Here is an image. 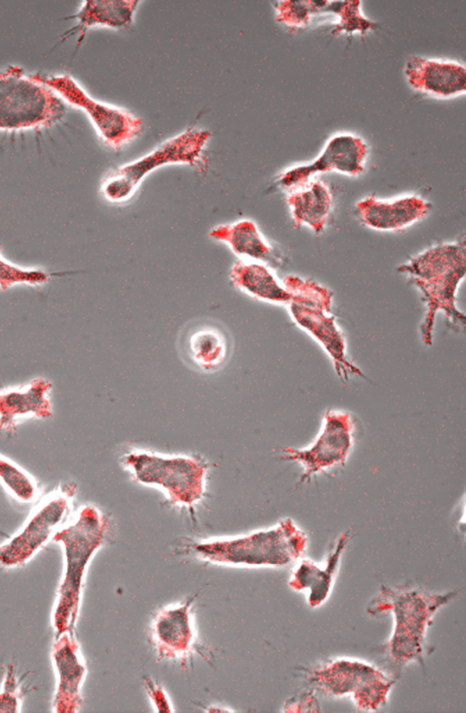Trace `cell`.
<instances>
[{
    "mask_svg": "<svg viewBox=\"0 0 466 713\" xmlns=\"http://www.w3.org/2000/svg\"><path fill=\"white\" fill-rule=\"evenodd\" d=\"M69 506L65 494H56L43 503L21 531L1 547V559L17 563L31 556L51 536L63 519Z\"/></svg>",
    "mask_w": 466,
    "mask_h": 713,
    "instance_id": "11",
    "label": "cell"
},
{
    "mask_svg": "<svg viewBox=\"0 0 466 713\" xmlns=\"http://www.w3.org/2000/svg\"><path fill=\"white\" fill-rule=\"evenodd\" d=\"M354 423L348 412L328 410L322 429L305 448H282L281 459L299 463L303 468L300 483L321 471L344 465L353 445Z\"/></svg>",
    "mask_w": 466,
    "mask_h": 713,
    "instance_id": "8",
    "label": "cell"
},
{
    "mask_svg": "<svg viewBox=\"0 0 466 713\" xmlns=\"http://www.w3.org/2000/svg\"><path fill=\"white\" fill-rule=\"evenodd\" d=\"M282 283L291 295L288 306L294 321L323 347L340 380L345 384L350 375L365 377L346 358L344 338L330 314L332 292L312 280L293 274L286 276Z\"/></svg>",
    "mask_w": 466,
    "mask_h": 713,
    "instance_id": "3",
    "label": "cell"
},
{
    "mask_svg": "<svg viewBox=\"0 0 466 713\" xmlns=\"http://www.w3.org/2000/svg\"><path fill=\"white\" fill-rule=\"evenodd\" d=\"M209 236L226 243L237 256L256 260H266L271 249L257 225L251 220L241 219L213 228Z\"/></svg>",
    "mask_w": 466,
    "mask_h": 713,
    "instance_id": "18",
    "label": "cell"
},
{
    "mask_svg": "<svg viewBox=\"0 0 466 713\" xmlns=\"http://www.w3.org/2000/svg\"><path fill=\"white\" fill-rule=\"evenodd\" d=\"M1 285L6 288L17 283L39 284L47 281L49 274L39 269H25L16 265L1 256Z\"/></svg>",
    "mask_w": 466,
    "mask_h": 713,
    "instance_id": "21",
    "label": "cell"
},
{
    "mask_svg": "<svg viewBox=\"0 0 466 713\" xmlns=\"http://www.w3.org/2000/svg\"><path fill=\"white\" fill-rule=\"evenodd\" d=\"M405 73L410 85L442 97L460 94L466 89V70L461 64L410 57Z\"/></svg>",
    "mask_w": 466,
    "mask_h": 713,
    "instance_id": "13",
    "label": "cell"
},
{
    "mask_svg": "<svg viewBox=\"0 0 466 713\" xmlns=\"http://www.w3.org/2000/svg\"><path fill=\"white\" fill-rule=\"evenodd\" d=\"M140 2L133 0L85 1L79 11L71 17L77 19L78 24L67 31L66 35H70L72 32L79 33L80 42L86 30L93 26L127 27L132 23Z\"/></svg>",
    "mask_w": 466,
    "mask_h": 713,
    "instance_id": "17",
    "label": "cell"
},
{
    "mask_svg": "<svg viewBox=\"0 0 466 713\" xmlns=\"http://www.w3.org/2000/svg\"><path fill=\"white\" fill-rule=\"evenodd\" d=\"M193 602L194 597L172 604L159 615L154 629L162 656L183 659L191 652L195 641Z\"/></svg>",
    "mask_w": 466,
    "mask_h": 713,
    "instance_id": "14",
    "label": "cell"
},
{
    "mask_svg": "<svg viewBox=\"0 0 466 713\" xmlns=\"http://www.w3.org/2000/svg\"><path fill=\"white\" fill-rule=\"evenodd\" d=\"M211 133L190 126L138 159L108 171L101 180L99 193L106 201L129 200L144 178L153 171L169 164L203 165V150Z\"/></svg>",
    "mask_w": 466,
    "mask_h": 713,
    "instance_id": "4",
    "label": "cell"
},
{
    "mask_svg": "<svg viewBox=\"0 0 466 713\" xmlns=\"http://www.w3.org/2000/svg\"><path fill=\"white\" fill-rule=\"evenodd\" d=\"M123 464L137 482L160 487L173 504L192 506L203 496L208 469L203 460L135 451L124 456Z\"/></svg>",
    "mask_w": 466,
    "mask_h": 713,
    "instance_id": "6",
    "label": "cell"
},
{
    "mask_svg": "<svg viewBox=\"0 0 466 713\" xmlns=\"http://www.w3.org/2000/svg\"><path fill=\"white\" fill-rule=\"evenodd\" d=\"M230 278L234 286L257 299L288 304L291 295L264 265L238 260L232 267Z\"/></svg>",
    "mask_w": 466,
    "mask_h": 713,
    "instance_id": "16",
    "label": "cell"
},
{
    "mask_svg": "<svg viewBox=\"0 0 466 713\" xmlns=\"http://www.w3.org/2000/svg\"><path fill=\"white\" fill-rule=\"evenodd\" d=\"M307 541L305 533L287 518L271 528L244 535L196 542L190 550L196 557L216 563L282 565L300 556Z\"/></svg>",
    "mask_w": 466,
    "mask_h": 713,
    "instance_id": "2",
    "label": "cell"
},
{
    "mask_svg": "<svg viewBox=\"0 0 466 713\" xmlns=\"http://www.w3.org/2000/svg\"><path fill=\"white\" fill-rule=\"evenodd\" d=\"M419 288L426 304L420 329L423 341L432 344L435 316L442 312L450 327L464 329L466 317L456 306V293L466 272L465 240L431 247L397 268Z\"/></svg>",
    "mask_w": 466,
    "mask_h": 713,
    "instance_id": "1",
    "label": "cell"
},
{
    "mask_svg": "<svg viewBox=\"0 0 466 713\" xmlns=\"http://www.w3.org/2000/svg\"><path fill=\"white\" fill-rule=\"evenodd\" d=\"M34 76L52 88L71 104L83 109L90 117L104 143L118 151L143 132V120L133 113L91 98L68 75Z\"/></svg>",
    "mask_w": 466,
    "mask_h": 713,
    "instance_id": "7",
    "label": "cell"
},
{
    "mask_svg": "<svg viewBox=\"0 0 466 713\" xmlns=\"http://www.w3.org/2000/svg\"><path fill=\"white\" fill-rule=\"evenodd\" d=\"M176 350L182 363L193 372L211 375L223 370L231 359L233 340L227 328L208 318L187 321L177 336Z\"/></svg>",
    "mask_w": 466,
    "mask_h": 713,
    "instance_id": "9",
    "label": "cell"
},
{
    "mask_svg": "<svg viewBox=\"0 0 466 713\" xmlns=\"http://www.w3.org/2000/svg\"><path fill=\"white\" fill-rule=\"evenodd\" d=\"M65 105L50 86L10 65L0 74V128L48 127L62 118Z\"/></svg>",
    "mask_w": 466,
    "mask_h": 713,
    "instance_id": "5",
    "label": "cell"
},
{
    "mask_svg": "<svg viewBox=\"0 0 466 713\" xmlns=\"http://www.w3.org/2000/svg\"><path fill=\"white\" fill-rule=\"evenodd\" d=\"M431 208L420 197L408 196L386 201L369 196L356 204V214L365 226L378 230H398L423 219Z\"/></svg>",
    "mask_w": 466,
    "mask_h": 713,
    "instance_id": "12",
    "label": "cell"
},
{
    "mask_svg": "<svg viewBox=\"0 0 466 713\" xmlns=\"http://www.w3.org/2000/svg\"><path fill=\"white\" fill-rule=\"evenodd\" d=\"M359 4L360 1H326L319 11L331 10L340 16V24L337 26L336 31H364L373 24L360 15Z\"/></svg>",
    "mask_w": 466,
    "mask_h": 713,
    "instance_id": "20",
    "label": "cell"
},
{
    "mask_svg": "<svg viewBox=\"0 0 466 713\" xmlns=\"http://www.w3.org/2000/svg\"><path fill=\"white\" fill-rule=\"evenodd\" d=\"M286 201L295 228L306 225L316 234L324 228L332 206V196L326 182L310 180L289 189Z\"/></svg>",
    "mask_w": 466,
    "mask_h": 713,
    "instance_id": "15",
    "label": "cell"
},
{
    "mask_svg": "<svg viewBox=\"0 0 466 713\" xmlns=\"http://www.w3.org/2000/svg\"><path fill=\"white\" fill-rule=\"evenodd\" d=\"M277 9L282 21L298 26L307 23L310 16L314 13L312 1L278 2Z\"/></svg>",
    "mask_w": 466,
    "mask_h": 713,
    "instance_id": "22",
    "label": "cell"
},
{
    "mask_svg": "<svg viewBox=\"0 0 466 713\" xmlns=\"http://www.w3.org/2000/svg\"><path fill=\"white\" fill-rule=\"evenodd\" d=\"M0 477L1 484L17 499L29 502L35 498L36 486L32 478L17 464L2 456Z\"/></svg>",
    "mask_w": 466,
    "mask_h": 713,
    "instance_id": "19",
    "label": "cell"
},
{
    "mask_svg": "<svg viewBox=\"0 0 466 713\" xmlns=\"http://www.w3.org/2000/svg\"><path fill=\"white\" fill-rule=\"evenodd\" d=\"M367 152V147L360 138L336 136L314 161L287 170L280 175L278 180L283 187L291 189L305 184L320 173L336 171L348 175H358L364 171Z\"/></svg>",
    "mask_w": 466,
    "mask_h": 713,
    "instance_id": "10",
    "label": "cell"
}]
</instances>
